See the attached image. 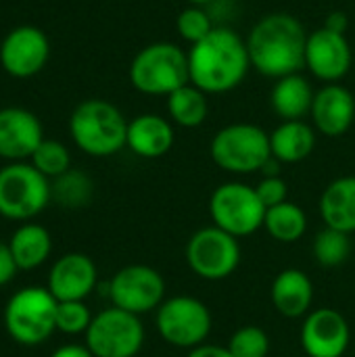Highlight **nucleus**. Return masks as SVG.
Instances as JSON below:
<instances>
[{
	"instance_id": "14",
	"label": "nucleus",
	"mask_w": 355,
	"mask_h": 357,
	"mask_svg": "<svg viewBox=\"0 0 355 357\" xmlns=\"http://www.w3.org/2000/svg\"><path fill=\"white\" fill-rule=\"evenodd\" d=\"M352 331L343 314L333 307L310 312L301 326V347L308 357H343L349 349Z\"/></svg>"
},
{
	"instance_id": "23",
	"label": "nucleus",
	"mask_w": 355,
	"mask_h": 357,
	"mask_svg": "<svg viewBox=\"0 0 355 357\" xmlns=\"http://www.w3.org/2000/svg\"><path fill=\"white\" fill-rule=\"evenodd\" d=\"M314 146H316V128H312L303 119L282 121L270 134L272 157L278 159L280 163H299L312 155Z\"/></svg>"
},
{
	"instance_id": "36",
	"label": "nucleus",
	"mask_w": 355,
	"mask_h": 357,
	"mask_svg": "<svg viewBox=\"0 0 355 357\" xmlns=\"http://www.w3.org/2000/svg\"><path fill=\"white\" fill-rule=\"evenodd\" d=\"M186 357H232V354L228 351V347H220V345L203 343V345H199V347L190 349Z\"/></svg>"
},
{
	"instance_id": "21",
	"label": "nucleus",
	"mask_w": 355,
	"mask_h": 357,
	"mask_svg": "<svg viewBox=\"0 0 355 357\" xmlns=\"http://www.w3.org/2000/svg\"><path fill=\"white\" fill-rule=\"evenodd\" d=\"M320 215L326 228L355 232V176L333 180L320 197Z\"/></svg>"
},
{
	"instance_id": "6",
	"label": "nucleus",
	"mask_w": 355,
	"mask_h": 357,
	"mask_svg": "<svg viewBox=\"0 0 355 357\" xmlns=\"http://www.w3.org/2000/svg\"><path fill=\"white\" fill-rule=\"evenodd\" d=\"M209 155L220 169L230 174L262 172L272 157L270 134L255 123H230L213 136Z\"/></svg>"
},
{
	"instance_id": "30",
	"label": "nucleus",
	"mask_w": 355,
	"mask_h": 357,
	"mask_svg": "<svg viewBox=\"0 0 355 357\" xmlns=\"http://www.w3.org/2000/svg\"><path fill=\"white\" fill-rule=\"evenodd\" d=\"M228 351L232 357H268L270 354V337L259 326H243L232 333L228 341Z\"/></svg>"
},
{
	"instance_id": "27",
	"label": "nucleus",
	"mask_w": 355,
	"mask_h": 357,
	"mask_svg": "<svg viewBox=\"0 0 355 357\" xmlns=\"http://www.w3.org/2000/svg\"><path fill=\"white\" fill-rule=\"evenodd\" d=\"M50 192L59 205L67 209H80L88 205L92 197V182L84 172L69 169L63 176L54 178V182L50 184Z\"/></svg>"
},
{
	"instance_id": "33",
	"label": "nucleus",
	"mask_w": 355,
	"mask_h": 357,
	"mask_svg": "<svg viewBox=\"0 0 355 357\" xmlns=\"http://www.w3.org/2000/svg\"><path fill=\"white\" fill-rule=\"evenodd\" d=\"M255 190H257V197H259V201L264 203L266 209L289 201L287 199L289 197V186L280 176H264L262 182L255 186Z\"/></svg>"
},
{
	"instance_id": "4",
	"label": "nucleus",
	"mask_w": 355,
	"mask_h": 357,
	"mask_svg": "<svg viewBox=\"0 0 355 357\" xmlns=\"http://www.w3.org/2000/svg\"><path fill=\"white\" fill-rule=\"evenodd\" d=\"M130 82L142 94L167 98L190 84L188 52L174 42H153L132 59Z\"/></svg>"
},
{
	"instance_id": "17",
	"label": "nucleus",
	"mask_w": 355,
	"mask_h": 357,
	"mask_svg": "<svg viewBox=\"0 0 355 357\" xmlns=\"http://www.w3.org/2000/svg\"><path fill=\"white\" fill-rule=\"evenodd\" d=\"M44 140L40 119L21 107L0 109V159L10 163L23 161Z\"/></svg>"
},
{
	"instance_id": "38",
	"label": "nucleus",
	"mask_w": 355,
	"mask_h": 357,
	"mask_svg": "<svg viewBox=\"0 0 355 357\" xmlns=\"http://www.w3.org/2000/svg\"><path fill=\"white\" fill-rule=\"evenodd\" d=\"M186 2H188L190 6H201V8H203L205 4H209V2H213V0H186Z\"/></svg>"
},
{
	"instance_id": "5",
	"label": "nucleus",
	"mask_w": 355,
	"mask_h": 357,
	"mask_svg": "<svg viewBox=\"0 0 355 357\" xmlns=\"http://www.w3.org/2000/svg\"><path fill=\"white\" fill-rule=\"evenodd\" d=\"M56 307L59 301L48 289H21L4 307V328L19 345L36 347L56 331Z\"/></svg>"
},
{
	"instance_id": "15",
	"label": "nucleus",
	"mask_w": 355,
	"mask_h": 357,
	"mask_svg": "<svg viewBox=\"0 0 355 357\" xmlns=\"http://www.w3.org/2000/svg\"><path fill=\"white\" fill-rule=\"evenodd\" d=\"M50 54L48 38L33 25H21L6 33L0 44V65L13 77H29L44 69Z\"/></svg>"
},
{
	"instance_id": "10",
	"label": "nucleus",
	"mask_w": 355,
	"mask_h": 357,
	"mask_svg": "<svg viewBox=\"0 0 355 357\" xmlns=\"http://www.w3.org/2000/svg\"><path fill=\"white\" fill-rule=\"evenodd\" d=\"M144 345L140 316L109 307L96 314L86 331V347L94 357H136Z\"/></svg>"
},
{
	"instance_id": "26",
	"label": "nucleus",
	"mask_w": 355,
	"mask_h": 357,
	"mask_svg": "<svg viewBox=\"0 0 355 357\" xmlns=\"http://www.w3.org/2000/svg\"><path fill=\"white\" fill-rule=\"evenodd\" d=\"M264 228L278 243H297L308 230V215L297 203L285 201L266 211Z\"/></svg>"
},
{
	"instance_id": "37",
	"label": "nucleus",
	"mask_w": 355,
	"mask_h": 357,
	"mask_svg": "<svg viewBox=\"0 0 355 357\" xmlns=\"http://www.w3.org/2000/svg\"><path fill=\"white\" fill-rule=\"evenodd\" d=\"M50 357H94L86 345H63L56 351H52Z\"/></svg>"
},
{
	"instance_id": "11",
	"label": "nucleus",
	"mask_w": 355,
	"mask_h": 357,
	"mask_svg": "<svg viewBox=\"0 0 355 357\" xmlns=\"http://www.w3.org/2000/svg\"><path fill=\"white\" fill-rule=\"evenodd\" d=\"M186 261L199 278L211 282L224 280L232 276L241 264L239 238L218 226L201 228L186 245Z\"/></svg>"
},
{
	"instance_id": "16",
	"label": "nucleus",
	"mask_w": 355,
	"mask_h": 357,
	"mask_svg": "<svg viewBox=\"0 0 355 357\" xmlns=\"http://www.w3.org/2000/svg\"><path fill=\"white\" fill-rule=\"evenodd\" d=\"M98 272L86 253H65L48 274V291L61 301H84L96 287Z\"/></svg>"
},
{
	"instance_id": "12",
	"label": "nucleus",
	"mask_w": 355,
	"mask_h": 357,
	"mask_svg": "<svg viewBox=\"0 0 355 357\" xmlns=\"http://www.w3.org/2000/svg\"><path fill=\"white\" fill-rule=\"evenodd\" d=\"M107 295L113 307L142 316L165 301V280L155 268L134 264L115 272L109 280Z\"/></svg>"
},
{
	"instance_id": "13",
	"label": "nucleus",
	"mask_w": 355,
	"mask_h": 357,
	"mask_svg": "<svg viewBox=\"0 0 355 357\" xmlns=\"http://www.w3.org/2000/svg\"><path fill=\"white\" fill-rule=\"evenodd\" d=\"M354 65V50L345 33L320 27L308 36L305 46V67L314 77L337 84L343 79Z\"/></svg>"
},
{
	"instance_id": "1",
	"label": "nucleus",
	"mask_w": 355,
	"mask_h": 357,
	"mask_svg": "<svg viewBox=\"0 0 355 357\" xmlns=\"http://www.w3.org/2000/svg\"><path fill=\"white\" fill-rule=\"evenodd\" d=\"M308 36L301 21L289 13L262 17L247 38L251 67L272 79L299 73L305 67Z\"/></svg>"
},
{
	"instance_id": "22",
	"label": "nucleus",
	"mask_w": 355,
	"mask_h": 357,
	"mask_svg": "<svg viewBox=\"0 0 355 357\" xmlns=\"http://www.w3.org/2000/svg\"><path fill=\"white\" fill-rule=\"evenodd\" d=\"M314 96L316 92L310 82L303 75L293 73L276 79L270 92V105L282 121H297L312 113Z\"/></svg>"
},
{
	"instance_id": "3",
	"label": "nucleus",
	"mask_w": 355,
	"mask_h": 357,
	"mask_svg": "<svg viewBox=\"0 0 355 357\" xmlns=\"http://www.w3.org/2000/svg\"><path fill=\"white\" fill-rule=\"evenodd\" d=\"M69 134L86 155L111 157L128 142V121L113 102L88 98L73 109Z\"/></svg>"
},
{
	"instance_id": "19",
	"label": "nucleus",
	"mask_w": 355,
	"mask_h": 357,
	"mask_svg": "<svg viewBox=\"0 0 355 357\" xmlns=\"http://www.w3.org/2000/svg\"><path fill=\"white\" fill-rule=\"evenodd\" d=\"M174 126L163 115L142 113L128 121V142L126 146L144 159H157L169 153L174 146Z\"/></svg>"
},
{
	"instance_id": "7",
	"label": "nucleus",
	"mask_w": 355,
	"mask_h": 357,
	"mask_svg": "<svg viewBox=\"0 0 355 357\" xmlns=\"http://www.w3.org/2000/svg\"><path fill=\"white\" fill-rule=\"evenodd\" d=\"M52 199L50 182L31 163H8L0 169V215L27 222L42 213Z\"/></svg>"
},
{
	"instance_id": "2",
	"label": "nucleus",
	"mask_w": 355,
	"mask_h": 357,
	"mask_svg": "<svg viewBox=\"0 0 355 357\" xmlns=\"http://www.w3.org/2000/svg\"><path fill=\"white\" fill-rule=\"evenodd\" d=\"M190 84L205 94H226L243 84L249 73L251 59L247 40L230 27H213V31L188 50Z\"/></svg>"
},
{
	"instance_id": "9",
	"label": "nucleus",
	"mask_w": 355,
	"mask_h": 357,
	"mask_svg": "<svg viewBox=\"0 0 355 357\" xmlns=\"http://www.w3.org/2000/svg\"><path fill=\"white\" fill-rule=\"evenodd\" d=\"M266 207L257 197V190L243 182L220 184L209 199V215L213 226L243 238L264 228Z\"/></svg>"
},
{
	"instance_id": "34",
	"label": "nucleus",
	"mask_w": 355,
	"mask_h": 357,
	"mask_svg": "<svg viewBox=\"0 0 355 357\" xmlns=\"http://www.w3.org/2000/svg\"><path fill=\"white\" fill-rule=\"evenodd\" d=\"M17 270L19 268H17V264L13 259V253L8 249V245L0 243V287L8 284L15 278Z\"/></svg>"
},
{
	"instance_id": "20",
	"label": "nucleus",
	"mask_w": 355,
	"mask_h": 357,
	"mask_svg": "<svg viewBox=\"0 0 355 357\" xmlns=\"http://www.w3.org/2000/svg\"><path fill=\"white\" fill-rule=\"evenodd\" d=\"M270 297L280 316L291 320L303 318L310 314L314 301V284L310 276L303 274L301 270L287 268L274 278Z\"/></svg>"
},
{
	"instance_id": "28",
	"label": "nucleus",
	"mask_w": 355,
	"mask_h": 357,
	"mask_svg": "<svg viewBox=\"0 0 355 357\" xmlns=\"http://www.w3.org/2000/svg\"><path fill=\"white\" fill-rule=\"evenodd\" d=\"M312 251L320 266L337 268L347 261V257L352 253V238L347 232H341L335 228H324L322 232L316 234Z\"/></svg>"
},
{
	"instance_id": "29",
	"label": "nucleus",
	"mask_w": 355,
	"mask_h": 357,
	"mask_svg": "<svg viewBox=\"0 0 355 357\" xmlns=\"http://www.w3.org/2000/svg\"><path fill=\"white\" fill-rule=\"evenodd\" d=\"M29 159H31V165L40 174H44L46 178H52V180L71 169V155H69L67 146L61 144L59 140L44 138Z\"/></svg>"
},
{
	"instance_id": "35",
	"label": "nucleus",
	"mask_w": 355,
	"mask_h": 357,
	"mask_svg": "<svg viewBox=\"0 0 355 357\" xmlns=\"http://www.w3.org/2000/svg\"><path fill=\"white\" fill-rule=\"evenodd\" d=\"M322 27H326L331 31H337V33H345L347 27H349V17L343 10H333V13H328Z\"/></svg>"
},
{
	"instance_id": "32",
	"label": "nucleus",
	"mask_w": 355,
	"mask_h": 357,
	"mask_svg": "<svg viewBox=\"0 0 355 357\" xmlns=\"http://www.w3.org/2000/svg\"><path fill=\"white\" fill-rule=\"evenodd\" d=\"M92 314L84 301H61L56 307V331L63 335H86Z\"/></svg>"
},
{
	"instance_id": "24",
	"label": "nucleus",
	"mask_w": 355,
	"mask_h": 357,
	"mask_svg": "<svg viewBox=\"0 0 355 357\" xmlns=\"http://www.w3.org/2000/svg\"><path fill=\"white\" fill-rule=\"evenodd\" d=\"M8 249L19 270H36L48 259L52 241L44 226L23 224L13 232Z\"/></svg>"
},
{
	"instance_id": "8",
	"label": "nucleus",
	"mask_w": 355,
	"mask_h": 357,
	"mask_svg": "<svg viewBox=\"0 0 355 357\" xmlns=\"http://www.w3.org/2000/svg\"><path fill=\"white\" fill-rule=\"evenodd\" d=\"M211 312L209 307L188 295H176L165 299L157 307L155 324L159 337L178 349H195L203 345L211 333Z\"/></svg>"
},
{
	"instance_id": "31",
	"label": "nucleus",
	"mask_w": 355,
	"mask_h": 357,
	"mask_svg": "<svg viewBox=\"0 0 355 357\" xmlns=\"http://www.w3.org/2000/svg\"><path fill=\"white\" fill-rule=\"evenodd\" d=\"M176 29H178L180 38L192 46L213 31V23L201 6H188V8L180 10V15L176 19Z\"/></svg>"
},
{
	"instance_id": "18",
	"label": "nucleus",
	"mask_w": 355,
	"mask_h": 357,
	"mask_svg": "<svg viewBox=\"0 0 355 357\" xmlns=\"http://www.w3.org/2000/svg\"><path fill=\"white\" fill-rule=\"evenodd\" d=\"M310 115L320 134L328 138L343 136L355 121L354 94L341 84H326L316 92Z\"/></svg>"
},
{
	"instance_id": "25",
	"label": "nucleus",
	"mask_w": 355,
	"mask_h": 357,
	"mask_svg": "<svg viewBox=\"0 0 355 357\" xmlns=\"http://www.w3.org/2000/svg\"><path fill=\"white\" fill-rule=\"evenodd\" d=\"M167 113L182 128H199L209 113L207 94L195 84H186L167 96Z\"/></svg>"
}]
</instances>
